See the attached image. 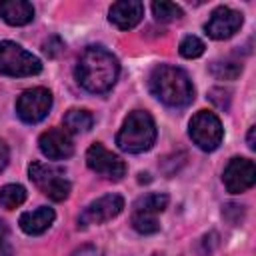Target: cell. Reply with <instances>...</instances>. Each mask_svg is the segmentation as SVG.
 Here are the masks:
<instances>
[{
	"instance_id": "6da1fadb",
	"label": "cell",
	"mask_w": 256,
	"mask_h": 256,
	"mask_svg": "<svg viewBox=\"0 0 256 256\" xmlns=\"http://www.w3.org/2000/svg\"><path fill=\"white\" fill-rule=\"evenodd\" d=\"M118 58L104 46H88L76 60L74 78L90 94H106L118 80Z\"/></svg>"
},
{
	"instance_id": "7a4b0ae2",
	"label": "cell",
	"mask_w": 256,
	"mask_h": 256,
	"mask_svg": "<svg viewBox=\"0 0 256 256\" xmlns=\"http://www.w3.org/2000/svg\"><path fill=\"white\" fill-rule=\"evenodd\" d=\"M148 86L152 96L170 108H186L194 100V84L190 76L178 66H156L150 72Z\"/></svg>"
},
{
	"instance_id": "3957f363",
	"label": "cell",
	"mask_w": 256,
	"mask_h": 256,
	"mask_svg": "<svg viewBox=\"0 0 256 256\" xmlns=\"http://www.w3.org/2000/svg\"><path fill=\"white\" fill-rule=\"evenodd\" d=\"M156 134L154 118L146 110H132L116 134V146L128 154H142L154 146Z\"/></svg>"
},
{
	"instance_id": "277c9868",
	"label": "cell",
	"mask_w": 256,
	"mask_h": 256,
	"mask_svg": "<svg viewBox=\"0 0 256 256\" xmlns=\"http://www.w3.org/2000/svg\"><path fill=\"white\" fill-rule=\"evenodd\" d=\"M28 178L36 184V188L42 194H46L54 202L66 200L72 192V184L64 176V170L54 164H46V162H38V160L32 162L28 166Z\"/></svg>"
},
{
	"instance_id": "5b68a950",
	"label": "cell",
	"mask_w": 256,
	"mask_h": 256,
	"mask_svg": "<svg viewBox=\"0 0 256 256\" xmlns=\"http://www.w3.org/2000/svg\"><path fill=\"white\" fill-rule=\"evenodd\" d=\"M42 72V62L38 56L22 48L20 44L12 40L0 42V74L22 78V76H34Z\"/></svg>"
},
{
	"instance_id": "8992f818",
	"label": "cell",
	"mask_w": 256,
	"mask_h": 256,
	"mask_svg": "<svg viewBox=\"0 0 256 256\" xmlns=\"http://www.w3.org/2000/svg\"><path fill=\"white\" fill-rule=\"evenodd\" d=\"M188 136L192 138V142L204 150V152H212L220 146L222 138H224V128L220 118L210 112V110H200L190 118L188 124Z\"/></svg>"
},
{
	"instance_id": "52a82bcc",
	"label": "cell",
	"mask_w": 256,
	"mask_h": 256,
	"mask_svg": "<svg viewBox=\"0 0 256 256\" xmlns=\"http://www.w3.org/2000/svg\"><path fill=\"white\" fill-rule=\"evenodd\" d=\"M52 108V92L48 88L36 86L24 90L16 100V114L24 124L42 122Z\"/></svg>"
},
{
	"instance_id": "ba28073f",
	"label": "cell",
	"mask_w": 256,
	"mask_h": 256,
	"mask_svg": "<svg viewBox=\"0 0 256 256\" xmlns=\"http://www.w3.org/2000/svg\"><path fill=\"white\" fill-rule=\"evenodd\" d=\"M86 164L92 172H96L102 178L108 180H120L126 174V164L122 158H118L116 154H112L108 148H104V144L94 142L88 150H86Z\"/></svg>"
},
{
	"instance_id": "9c48e42d",
	"label": "cell",
	"mask_w": 256,
	"mask_h": 256,
	"mask_svg": "<svg viewBox=\"0 0 256 256\" xmlns=\"http://www.w3.org/2000/svg\"><path fill=\"white\" fill-rule=\"evenodd\" d=\"M124 208V198L120 194H104L92 200L78 216V228H86L90 224H102L116 218Z\"/></svg>"
},
{
	"instance_id": "30bf717a",
	"label": "cell",
	"mask_w": 256,
	"mask_h": 256,
	"mask_svg": "<svg viewBox=\"0 0 256 256\" xmlns=\"http://www.w3.org/2000/svg\"><path fill=\"white\" fill-rule=\"evenodd\" d=\"M222 182L230 194H240L250 190L256 184L254 162L248 158H232L222 172Z\"/></svg>"
},
{
	"instance_id": "8fae6325",
	"label": "cell",
	"mask_w": 256,
	"mask_h": 256,
	"mask_svg": "<svg viewBox=\"0 0 256 256\" xmlns=\"http://www.w3.org/2000/svg\"><path fill=\"white\" fill-rule=\"evenodd\" d=\"M242 22H244V16L238 10L228 8V6H218L210 14L208 22L204 24V32L212 40H226L240 30Z\"/></svg>"
},
{
	"instance_id": "7c38bea8",
	"label": "cell",
	"mask_w": 256,
	"mask_h": 256,
	"mask_svg": "<svg viewBox=\"0 0 256 256\" xmlns=\"http://www.w3.org/2000/svg\"><path fill=\"white\" fill-rule=\"evenodd\" d=\"M38 148L48 160H66L74 154V142L64 128H48L42 132Z\"/></svg>"
},
{
	"instance_id": "4fadbf2b",
	"label": "cell",
	"mask_w": 256,
	"mask_h": 256,
	"mask_svg": "<svg viewBox=\"0 0 256 256\" xmlns=\"http://www.w3.org/2000/svg\"><path fill=\"white\" fill-rule=\"evenodd\" d=\"M142 16H144V4L138 0H120L112 4L108 10V20L118 30H132L134 26L140 24Z\"/></svg>"
},
{
	"instance_id": "5bb4252c",
	"label": "cell",
	"mask_w": 256,
	"mask_h": 256,
	"mask_svg": "<svg viewBox=\"0 0 256 256\" xmlns=\"http://www.w3.org/2000/svg\"><path fill=\"white\" fill-rule=\"evenodd\" d=\"M56 218V212L48 206H40L36 210H30V212H24L18 220L20 224V230L26 232L28 236H38V234H44L52 222Z\"/></svg>"
},
{
	"instance_id": "9a60e30c",
	"label": "cell",
	"mask_w": 256,
	"mask_h": 256,
	"mask_svg": "<svg viewBox=\"0 0 256 256\" xmlns=\"http://www.w3.org/2000/svg\"><path fill=\"white\" fill-rule=\"evenodd\" d=\"M0 16L10 26H26L34 20V6L26 0H4L0 2Z\"/></svg>"
},
{
	"instance_id": "2e32d148",
	"label": "cell",
	"mask_w": 256,
	"mask_h": 256,
	"mask_svg": "<svg viewBox=\"0 0 256 256\" xmlns=\"http://www.w3.org/2000/svg\"><path fill=\"white\" fill-rule=\"evenodd\" d=\"M62 124L68 134H82L94 126V116L84 108H72L64 114Z\"/></svg>"
},
{
	"instance_id": "e0dca14e",
	"label": "cell",
	"mask_w": 256,
	"mask_h": 256,
	"mask_svg": "<svg viewBox=\"0 0 256 256\" xmlns=\"http://www.w3.org/2000/svg\"><path fill=\"white\" fill-rule=\"evenodd\" d=\"M168 194H164V192H150V194H144V196H140L136 202H134V212H148V214H154V216H158V214H162L164 210H166V206H168Z\"/></svg>"
},
{
	"instance_id": "ac0fdd59",
	"label": "cell",
	"mask_w": 256,
	"mask_h": 256,
	"mask_svg": "<svg viewBox=\"0 0 256 256\" xmlns=\"http://www.w3.org/2000/svg\"><path fill=\"white\" fill-rule=\"evenodd\" d=\"M26 200V188L22 184H6L0 188V206L6 210H14L22 206Z\"/></svg>"
},
{
	"instance_id": "d6986e66",
	"label": "cell",
	"mask_w": 256,
	"mask_h": 256,
	"mask_svg": "<svg viewBox=\"0 0 256 256\" xmlns=\"http://www.w3.org/2000/svg\"><path fill=\"white\" fill-rule=\"evenodd\" d=\"M242 72V64L236 60H216L210 64V74L218 80H236Z\"/></svg>"
},
{
	"instance_id": "ffe728a7",
	"label": "cell",
	"mask_w": 256,
	"mask_h": 256,
	"mask_svg": "<svg viewBox=\"0 0 256 256\" xmlns=\"http://www.w3.org/2000/svg\"><path fill=\"white\" fill-rule=\"evenodd\" d=\"M152 14H154V18L160 20V22H172V20H180V18L184 16V12H182V8H180L178 4L166 2V0H162V2H152Z\"/></svg>"
},
{
	"instance_id": "44dd1931",
	"label": "cell",
	"mask_w": 256,
	"mask_h": 256,
	"mask_svg": "<svg viewBox=\"0 0 256 256\" xmlns=\"http://www.w3.org/2000/svg\"><path fill=\"white\" fill-rule=\"evenodd\" d=\"M132 228L140 234H156L160 230V224H158V218L154 214L132 210Z\"/></svg>"
},
{
	"instance_id": "7402d4cb",
	"label": "cell",
	"mask_w": 256,
	"mask_h": 256,
	"mask_svg": "<svg viewBox=\"0 0 256 256\" xmlns=\"http://www.w3.org/2000/svg\"><path fill=\"white\" fill-rule=\"evenodd\" d=\"M204 50H206L204 42H202L198 36H192V34L184 36V38L180 40V44H178V52H180V56H184V58H198V56L204 54Z\"/></svg>"
},
{
	"instance_id": "603a6c76",
	"label": "cell",
	"mask_w": 256,
	"mask_h": 256,
	"mask_svg": "<svg viewBox=\"0 0 256 256\" xmlns=\"http://www.w3.org/2000/svg\"><path fill=\"white\" fill-rule=\"evenodd\" d=\"M42 50H44L50 58H56L58 54H62V52H64V42H62L58 36H50V38L42 44Z\"/></svg>"
},
{
	"instance_id": "cb8c5ba5",
	"label": "cell",
	"mask_w": 256,
	"mask_h": 256,
	"mask_svg": "<svg viewBox=\"0 0 256 256\" xmlns=\"http://www.w3.org/2000/svg\"><path fill=\"white\" fill-rule=\"evenodd\" d=\"M8 160H10V148H8V144L0 138V172L8 166Z\"/></svg>"
},
{
	"instance_id": "d4e9b609",
	"label": "cell",
	"mask_w": 256,
	"mask_h": 256,
	"mask_svg": "<svg viewBox=\"0 0 256 256\" xmlns=\"http://www.w3.org/2000/svg\"><path fill=\"white\" fill-rule=\"evenodd\" d=\"M254 134H256V126H250V130H248V148H250V150H256Z\"/></svg>"
},
{
	"instance_id": "484cf974",
	"label": "cell",
	"mask_w": 256,
	"mask_h": 256,
	"mask_svg": "<svg viewBox=\"0 0 256 256\" xmlns=\"http://www.w3.org/2000/svg\"><path fill=\"white\" fill-rule=\"evenodd\" d=\"M6 236H8V226H6V222H4V220H0V246L4 244Z\"/></svg>"
},
{
	"instance_id": "4316f807",
	"label": "cell",
	"mask_w": 256,
	"mask_h": 256,
	"mask_svg": "<svg viewBox=\"0 0 256 256\" xmlns=\"http://www.w3.org/2000/svg\"><path fill=\"white\" fill-rule=\"evenodd\" d=\"M154 256H162V254H154Z\"/></svg>"
}]
</instances>
